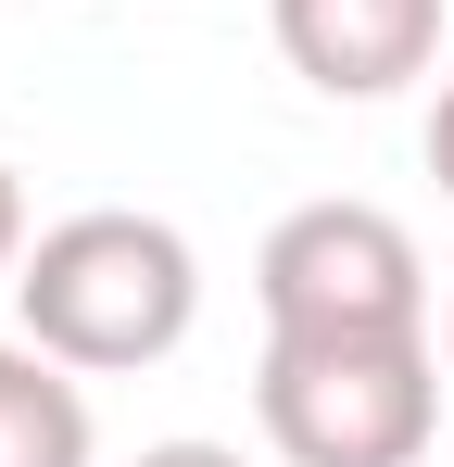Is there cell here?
Wrapping results in <instances>:
<instances>
[{"instance_id": "cell-1", "label": "cell", "mask_w": 454, "mask_h": 467, "mask_svg": "<svg viewBox=\"0 0 454 467\" xmlns=\"http://www.w3.org/2000/svg\"><path fill=\"white\" fill-rule=\"evenodd\" d=\"M13 316H26L38 354H64L76 379H127V367H164V354L190 341L202 253H190V228H164L139 202H88V215L26 240Z\"/></svg>"}, {"instance_id": "cell-2", "label": "cell", "mask_w": 454, "mask_h": 467, "mask_svg": "<svg viewBox=\"0 0 454 467\" xmlns=\"http://www.w3.org/2000/svg\"><path fill=\"white\" fill-rule=\"evenodd\" d=\"M253 417L278 467H417L442 430V328H265Z\"/></svg>"}, {"instance_id": "cell-3", "label": "cell", "mask_w": 454, "mask_h": 467, "mask_svg": "<svg viewBox=\"0 0 454 467\" xmlns=\"http://www.w3.org/2000/svg\"><path fill=\"white\" fill-rule=\"evenodd\" d=\"M265 328H429V253L378 202H291L253 253Z\"/></svg>"}, {"instance_id": "cell-4", "label": "cell", "mask_w": 454, "mask_h": 467, "mask_svg": "<svg viewBox=\"0 0 454 467\" xmlns=\"http://www.w3.org/2000/svg\"><path fill=\"white\" fill-rule=\"evenodd\" d=\"M278 51L328 101H391L442 64V0H278Z\"/></svg>"}, {"instance_id": "cell-5", "label": "cell", "mask_w": 454, "mask_h": 467, "mask_svg": "<svg viewBox=\"0 0 454 467\" xmlns=\"http://www.w3.org/2000/svg\"><path fill=\"white\" fill-rule=\"evenodd\" d=\"M0 467H101V417L38 341H0Z\"/></svg>"}, {"instance_id": "cell-6", "label": "cell", "mask_w": 454, "mask_h": 467, "mask_svg": "<svg viewBox=\"0 0 454 467\" xmlns=\"http://www.w3.org/2000/svg\"><path fill=\"white\" fill-rule=\"evenodd\" d=\"M26 240H38V228H26V177L0 164V291H13V265H26Z\"/></svg>"}, {"instance_id": "cell-7", "label": "cell", "mask_w": 454, "mask_h": 467, "mask_svg": "<svg viewBox=\"0 0 454 467\" xmlns=\"http://www.w3.org/2000/svg\"><path fill=\"white\" fill-rule=\"evenodd\" d=\"M139 467H253L240 442H139Z\"/></svg>"}, {"instance_id": "cell-8", "label": "cell", "mask_w": 454, "mask_h": 467, "mask_svg": "<svg viewBox=\"0 0 454 467\" xmlns=\"http://www.w3.org/2000/svg\"><path fill=\"white\" fill-rule=\"evenodd\" d=\"M429 177H442V202H454V64H442V101H429Z\"/></svg>"}, {"instance_id": "cell-9", "label": "cell", "mask_w": 454, "mask_h": 467, "mask_svg": "<svg viewBox=\"0 0 454 467\" xmlns=\"http://www.w3.org/2000/svg\"><path fill=\"white\" fill-rule=\"evenodd\" d=\"M442 367H454V304H442Z\"/></svg>"}]
</instances>
